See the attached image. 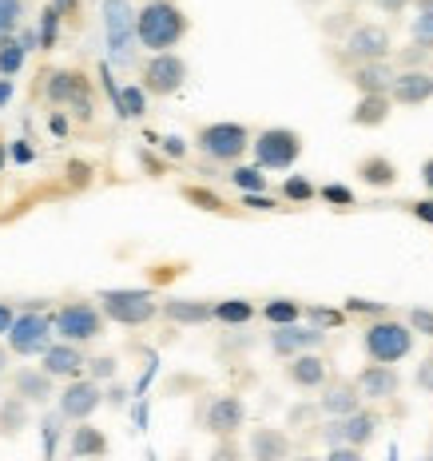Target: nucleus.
Returning a JSON list of instances; mask_svg holds the SVG:
<instances>
[{"label":"nucleus","mask_w":433,"mask_h":461,"mask_svg":"<svg viewBox=\"0 0 433 461\" xmlns=\"http://www.w3.org/2000/svg\"><path fill=\"white\" fill-rule=\"evenodd\" d=\"M187 32H191V16L183 13L176 0H151V5H140L136 36H140V48H148L151 56L176 52V48L187 41Z\"/></svg>","instance_id":"obj_1"},{"label":"nucleus","mask_w":433,"mask_h":461,"mask_svg":"<svg viewBox=\"0 0 433 461\" xmlns=\"http://www.w3.org/2000/svg\"><path fill=\"white\" fill-rule=\"evenodd\" d=\"M413 326L406 319H398V314H390V319H378V322H365L362 330V350L370 362H378V366H398V362H406L413 354Z\"/></svg>","instance_id":"obj_2"},{"label":"nucleus","mask_w":433,"mask_h":461,"mask_svg":"<svg viewBox=\"0 0 433 461\" xmlns=\"http://www.w3.org/2000/svg\"><path fill=\"white\" fill-rule=\"evenodd\" d=\"M255 143V131L239 120H215V123H203L195 128V151L207 156L211 163H243V156L251 151Z\"/></svg>","instance_id":"obj_3"},{"label":"nucleus","mask_w":433,"mask_h":461,"mask_svg":"<svg viewBox=\"0 0 433 461\" xmlns=\"http://www.w3.org/2000/svg\"><path fill=\"white\" fill-rule=\"evenodd\" d=\"M136 13L140 8L131 0H104L100 5V16H104V41H108V52H112V64L115 68H131L136 60Z\"/></svg>","instance_id":"obj_4"},{"label":"nucleus","mask_w":433,"mask_h":461,"mask_svg":"<svg viewBox=\"0 0 433 461\" xmlns=\"http://www.w3.org/2000/svg\"><path fill=\"white\" fill-rule=\"evenodd\" d=\"M52 322H56V339L60 342H76V346H88L104 334V311L88 299H72L64 306L52 311Z\"/></svg>","instance_id":"obj_5"},{"label":"nucleus","mask_w":433,"mask_h":461,"mask_svg":"<svg viewBox=\"0 0 433 461\" xmlns=\"http://www.w3.org/2000/svg\"><path fill=\"white\" fill-rule=\"evenodd\" d=\"M104 319L120 322V326H148L151 319H159V299L151 291H100L95 294Z\"/></svg>","instance_id":"obj_6"},{"label":"nucleus","mask_w":433,"mask_h":461,"mask_svg":"<svg viewBox=\"0 0 433 461\" xmlns=\"http://www.w3.org/2000/svg\"><path fill=\"white\" fill-rule=\"evenodd\" d=\"M251 156L263 171H291L302 156V136L294 128H263L251 143Z\"/></svg>","instance_id":"obj_7"},{"label":"nucleus","mask_w":433,"mask_h":461,"mask_svg":"<svg viewBox=\"0 0 433 461\" xmlns=\"http://www.w3.org/2000/svg\"><path fill=\"white\" fill-rule=\"evenodd\" d=\"M52 342H56V322H52V314H44V311L16 314L13 330H8V339H5V346L16 358H41Z\"/></svg>","instance_id":"obj_8"},{"label":"nucleus","mask_w":433,"mask_h":461,"mask_svg":"<svg viewBox=\"0 0 433 461\" xmlns=\"http://www.w3.org/2000/svg\"><path fill=\"white\" fill-rule=\"evenodd\" d=\"M187 60H183L179 52H159V56H148V64L140 68V84L148 95H159V100H167V95L183 92V84H187Z\"/></svg>","instance_id":"obj_9"},{"label":"nucleus","mask_w":433,"mask_h":461,"mask_svg":"<svg viewBox=\"0 0 433 461\" xmlns=\"http://www.w3.org/2000/svg\"><path fill=\"white\" fill-rule=\"evenodd\" d=\"M342 56L354 64H374V60H390L393 56V36L386 24H354L342 41Z\"/></svg>","instance_id":"obj_10"},{"label":"nucleus","mask_w":433,"mask_h":461,"mask_svg":"<svg viewBox=\"0 0 433 461\" xmlns=\"http://www.w3.org/2000/svg\"><path fill=\"white\" fill-rule=\"evenodd\" d=\"M104 402V390L95 378H76L64 382V390L56 393V410H60L64 421H88Z\"/></svg>","instance_id":"obj_11"},{"label":"nucleus","mask_w":433,"mask_h":461,"mask_svg":"<svg viewBox=\"0 0 433 461\" xmlns=\"http://www.w3.org/2000/svg\"><path fill=\"white\" fill-rule=\"evenodd\" d=\"M322 342H326V330H319V326H302V322H294V326H271V334H266V346H271V354H275V358H283V362L298 358V354L319 350Z\"/></svg>","instance_id":"obj_12"},{"label":"nucleus","mask_w":433,"mask_h":461,"mask_svg":"<svg viewBox=\"0 0 433 461\" xmlns=\"http://www.w3.org/2000/svg\"><path fill=\"white\" fill-rule=\"evenodd\" d=\"M203 421H207L211 438H235L247 421V402L239 393H219V398H211Z\"/></svg>","instance_id":"obj_13"},{"label":"nucleus","mask_w":433,"mask_h":461,"mask_svg":"<svg viewBox=\"0 0 433 461\" xmlns=\"http://www.w3.org/2000/svg\"><path fill=\"white\" fill-rule=\"evenodd\" d=\"M41 370L52 374L56 382H76L84 370H88V358H84V350L76 342H52L41 354Z\"/></svg>","instance_id":"obj_14"},{"label":"nucleus","mask_w":433,"mask_h":461,"mask_svg":"<svg viewBox=\"0 0 433 461\" xmlns=\"http://www.w3.org/2000/svg\"><path fill=\"white\" fill-rule=\"evenodd\" d=\"M319 410L326 418H350L362 410V390L354 378H330L322 386V398H319Z\"/></svg>","instance_id":"obj_15"},{"label":"nucleus","mask_w":433,"mask_h":461,"mask_svg":"<svg viewBox=\"0 0 433 461\" xmlns=\"http://www.w3.org/2000/svg\"><path fill=\"white\" fill-rule=\"evenodd\" d=\"M283 374L294 390H322L326 382H330V362H326L319 350H311V354H298V358L286 362Z\"/></svg>","instance_id":"obj_16"},{"label":"nucleus","mask_w":433,"mask_h":461,"mask_svg":"<svg viewBox=\"0 0 433 461\" xmlns=\"http://www.w3.org/2000/svg\"><path fill=\"white\" fill-rule=\"evenodd\" d=\"M354 382H358V390H362L365 402H390V398H398V390H401L398 366H378V362L362 366Z\"/></svg>","instance_id":"obj_17"},{"label":"nucleus","mask_w":433,"mask_h":461,"mask_svg":"<svg viewBox=\"0 0 433 461\" xmlns=\"http://www.w3.org/2000/svg\"><path fill=\"white\" fill-rule=\"evenodd\" d=\"M13 393L28 406H48L56 398V378L44 374L41 366H21L13 374Z\"/></svg>","instance_id":"obj_18"},{"label":"nucleus","mask_w":433,"mask_h":461,"mask_svg":"<svg viewBox=\"0 0 433 461\" xmlns=\"http://www.w3.org/2000/svg\"><path fill=\"white\" fill-rule=\"evenodd\" d=\"M390 100L401 104V108H421V104L433 100V72L426 68H410V72H398L390 88Z\"/></svg>","instance_id":"obj_19"},{"label":"nucleus","mask_w":433,"mask_h":461,"mask_svg":"<svg viewBox=\"0 0 433 461\" xmlns=\"http://www.w3.org/2000/svg\"><path fill=\"white\" fill-rule=\"evenodd\" d=\"M346 80L354 84L362 95H390L393 80H398V68H393L390 60H374V64H354L350 72H346Z\"/></svg>","instance_id":"obj_20"},{"label":"nucleus","mask_w":433,"mask_h":461,"mask_svg":"<svg viewBox=\"0 0 433 461\" xmlns=\"http://www.w3.org/2000/svg\"><path fill=\"white\" fill-rule=\"evenodd\" d=\"M354 176H358L365 187H374V191H390V187H398L401 171H398V163H393L390 156L370 151V156H362L358 163H354Z\"/></svg>","instance_id":"obj_21"},{"label":"nucleus","mask_w":433,"mask_h":461,"mask_svg":"<svg viewBox=\"0 0 433 461\" xmlns=\"http://www.w3.org/2000/svg\"><path fill=\"white\" fill-rule=\"evenodd\" d=\"M159 314L176 326H203L215 319V303H203V299H163Z\"/></svg>","instance_id":"obj_22"},{"label":"nucleus","mask_w":433,"mask_h":461,"mask_svg":"<svg viewBox=\"0 0 433 461\" xmlns=\"http://www.w3.org/2000/svg\"><path fill=\"white\" fill-rule=\"evenodd\" d=\"M251 457L255 461H291V438L275 426L251 429Z\"/></svg>","instance_id":"obj_23"},{"label":"nucleus","mask_w":433,"mask_h":461,"mask_svg":"<svg viewBox=\"0 0 433 461\" xmlns=\"http://www.w3.org/2000/svg\"><path fill=\"white\" fill-rule=\"evenodd\" d=\"M382 429V414L378 410H358V414L342 418V446H354V449H365Z\"/></svg>","instance_id":"obj_24"},{"label":"nucleus","mask_w":433,"mask_h":461,"mask_svg":"<svg viewBox=\"0 0 433 461\" xmlns=\"http://www.w3.org/2000/svg\"><path fill=\"white\" fill-rule=\"evenodd\" d=\"M68 454L88 461V457H104L108 454V434H104L100 426H92V421H76L72 438H68Z\"/></svg>","instance_id":"obj_25"},{"label":"nucleus","mask_w":433,"mask_h":461,"mask_svg":"<svg viewBox=\"0 0 433 461\" xmlns=\"http://www.w3.org/2000/svg\"><path fill=\"white\" fill-rule=\"evenodd\" d=\"M84 72H76V68H56L52 76H48V88H44V95H48V104L52 108H68V104L76 100V92L84 88Z\"/></svg>","instance_id":"obj_26"},{"label":"nucleus","mask_w":433,"mask_h":461,"mask_svg":"<svg viewBox=\"0 0 433 461\" xmlns=\"http://www.w3.org/2000/svg\"><path fill=\"white\" fill-rule=\"evenodd\" d=\"M390 112H393L390 95H358V104H354V112H350V123L354 128H382V123L390 120Z\"/></svg>","instance_id":"obj_27"},{"label":"nucleus","mask_w":433,"mask_h":461,"mask_svg":"<svg viewBox=\"0 0 433 461\" xmlns=\"http://www.w3.org/2000/svg\"><path fill=\"white\" fill-rule=\"evenodd\" d=\"M115 115L120 120H143L148 115V92H143V84H123L120 95H115Z\"/></svg>","instance_id":"obj_28"},{"label":"nucleus","mask_w":433,"mask_h":461,"mask_svg":"<svg viewBox=\"0 0 433 461\" xmlns=\"http://www.w3.org/2000/svg\"><path fill=\"white\" fill-rule=\"evenodd\" d=\"M258 314H263L271 326H294V322L306 319V306L294 303V299H271V303H263Z\"/></svg>","instance_id":"obj_29"},{"label":"nucleus","mask_w":433,"mask_h":461,"mask_svg":"<svg viewBox=\"0 0 433 461\" xmlns=\"http://www.w3.org/2000/svg\"><path fill=\"white\" fill-rule=\"evenodd\" d=\"M227 179L243 191V195H266V176H263V167H255V163H235Z\"/></svg>","instance_id":"obj_30"},{"label":"nucleus","mask_w":433,"mask_h":461,"mask_svg":"<svg viewBox=\"0 0 433 461\" xmlns=\"http://www.w3.org/2000/svg\"><path fill=\"white\" fill-rule=\"evenodd\" d=\"M258 314V306L251 299H223V303H215V322H223V326H243V322H251Z\"/></svg>","instance_id":"obj_31"},{"label":"nucleus","mask_w":433,"mask_h":461,"mask_svg":"<svg viewBox=\"0 0 433 461\" xmlns=\"http://www.w3.org/2000/svg\"><path fill=\"white\" fill-rule=\"evenodd\" d=\"M24 426H28V402H21L13 393V398H5V406H0V438L21 434Z\"/></svg>","instance_id":"obj_32"},{"label":"nucleus","mask_w":433,"mask_h":461,"mask_svg":"<svg viewBox=\"0 0 433 461\" xmlns=\"http://www.w3.org/2000/svg\"><path fill=\"white\" fill-rule=\"evenodd\" d=\"M24 56H28V48L21 44V36L0 41V76H5V80H13V76L24 68Z\"/></svg>","instance_id":"obj_33"},{"label":"nucleus","mask_w":433,"mask_h":461,"mask_svg":"<svg viewBox=\"0 0 433 461\" xmlns=\"http://www.w3.org/2000/svg\"><path fill=\"white\" fill-rule=\"evenodd\" d=\"M24 0H0V41L16 36L24 28Z\"/></svg>","instance_id":"obj_34"},{"label":"nucleus","mask_w":433,"mask_h":461,"mask_svg":"<svg viewBox=\"0 0 433 461\" xmlns=\"http://www.w3.org/2000/svg\"><path fill=\"white\" fill-rule=\"evenodd\" d=\"M410 44L433 52V8H418V16L410 21Z\"/></svg>","instance_id":"obj_35"},{"label":"nucleus","mask_w":433,"mask_h":461,"mask_svg":"<svg viewBox=\"0 0 433 461\" xmlns=\"http://www.w3.org/2000/svg\"><path fill=\"white\" fill-rule=\"evenodd\" d=\"M187 203H195V207H203V211H215V215H223L227 211V203L215 195V191H207V187H195V184H183V191H179Z\"/></svg>","instance_id":"obj_36"},{"label":"nucleus","mask_w":433,"mask_h":461,"mask_svg":"<svg viewBox=\"0 0 433 461\" xmlns=\"http://www.w3.org/2000/svg\"><path fill=\"white\" fill-rule=\"evenodd\" d=\"M283 199H291V203H311V199H319V187H314L306 176H286Z\"/></svg>","instance_id":"obj_37"},{"label":"nucleus","mask_w":433,"mask_h":461,"mask_svg":"<svg viewBox=\"0 0 433 461\" xmlns=\"http://www.w3.org/2000/svg\"><path fill=\"white\" fill-rule=\"evenodd\" d=\"M346 314H358V319H370V322H378V319H390V306L386 303H370V299H346Z\"/></svg>","instance_id":"obj_38"},{"label":"nucleus","mask_w":433,"mask_h":461,"mask_svg":"<svg viewBox=\"0 0 433 461\" xmlns=\"http://www.w3.org/2000/svg\"><path fill=\"white\" fill-rule=\"evenodd\" d=\"M56 28H60V8L48 5L44 16H41V48L48 52V48H56Z\"/></svg>","instance_id":"obj_39"},{"label":"nucleus","mask_w":433,"mask_h":461,"mask_svg":"<svg viewBox=\"0 0 433 461\" xmlns=\"http://www.w3.org/2000/svg\"><path fill=\"white\" fill-rule=\"evenodd\" d=\"M306 319H311V326H319V330H326V326H342V322H346V311H326V306H306Z\"/></svg>","instance_id":"obj_40"},{"label":"nucleus","mask_w":433,"mask_h":461,"mask_svg":"<svg viewBox=\"0 0 433 461\" xmlns=\"http://www.w3.org/2000/svg\"><path fill=\"white\" fill-rule=\"evenodd\" d=\"M319 195H322V203H330V207H354V191L342 184H326V187H319Z\"/></svg>","instance_id":"obj_41"},{"label":"nucleus","mask_w":433,"mask_h":461,"mask_svg":"<svg viewBox=\"0 0 433 461\" xmlns=\"http://www.w3.org/2000/svg\"><path fill=\"white\" fill-rule=\"evenodd\" d=\"M406 322L413 326V334H426V339H433V311H429V306H413V311L406 314Z\"/></svg>","instance_id":"obj_42"},{"label":"nucleus","mask_w":433,"mask_h":461,"mask_svg":"<svg viewBox=\"0 0 433 461\" xmlns=\"http://www.w3.org/2000/svg\"><path fill=\"white\" fill-rule=\"evenodd\" d=\"M413 386H418L421 393H433V350L418 362V370H413Z\"/></svg>","instance_id":"obj_43"},{"label":"nucleus","mask_w":433,"mask_h":461,"mask_svg":"<svg viewBox=\"0 0 433 461\" xmlns=\"http://www.w3.org/2000/svg\"><path fill=\"white\" fill-rule=\"evenodd\" d=\"M211 461H243V449H239L235 438H219L215 449H211Z\"/></svg>","instance_id":"obj_44"},{"label":"nucleus","mask_w":433,"mask_h":461,"mask_svg":"<svg viewBox=\"0 0 433 461\" xmlns=\"http://www.w3.org/2000/svg\"><path fill=\"white\" fill-rule=\"evenodd\" d=\"M433 52H426V48H418V44H410L406 52H398V60H401V72H410V68H421V64L429 60Z\"/></svg>","instance_id":"obj_45"},{"label":"nucleus","mask_w":433,"mask_h":461,"mask_svg":"<svg viewBox=\"0 0 433 461\" xmlns=\"http://www.w3.org/2000/svg\"><path fill=\"white\" fill-rule=\"evenodd\" d=\"M322 461H365V454H362V449H354V446H334Z\"/></svg>","instance_id":"obj_46"},{"label":"nucleus","mask_w":433,"mask_h":461,"mask_svg":"<svg viewBox=\"0 0 433 461\" xmlns=\"http://www.w3.org/2000/svg\"><path fill=\"white\" fill-rule=\"evenodd\" d=\"M88 374H92L95 382H100V378H112V374H115V358H92V362H88Z\"/></svg>","instance_id":"obj_47"},{"label":"nucleus","mask_w":433,"mask_h":461,"mask_svg":"<svg viewBox=\"0 0 433 461\" xmlns=\"http://www.w3.org/2000/svg\"><path fill=\"white\" fill-rule=\"evenodd\" d=\"M159 151L163 156H171V159H183L187 156V143H183L179 136H167V140H159Z\"/></svg>","instance_id":"obj_48"},{"label":"nucleus","mask_w":433,"mask_h":461,"mask_svg":"<svg viewBox=\"0 0 433 461\" xmlns=\"http://www.w3.org/2000/svg\"><path fill=\"white\" fill-rule=\"evenodd\" d=\"M410 215L421 219V223H433V195H429V199H413V203H410Z\"/></svg>","instance_id":"obj_49"},{"label":"nucleus","mask_w":433,"mask_h":461,"mask_svg":"<svg viewBox=\"0 0 433 461\" xmlns=\"http://www.w3.org/2000/svg\"><path fill=\"white\" fill-rule=\"evenodd\" d=\"M374 5H378L386 16H401L410 5H418V0H374Z\"/></svg>","instance_id":"obj_50"},{"label":"nucleus","mask_w":433,"mask_h":461,"mask_svg":"<svg viewBox=\"0 0 433 461\" xmlns=\"http://www.w3.org/2000/svg\"><path fill=\"white\" fill-rule=\"evenodd\" d=\"M13 322H16V306L13 303H0V339H8Z\"/></svg>","instance_id":"obj_51"},{"label":"nucleus","mask_w":433,"mask_h":461,"mask_svg":"<svg viewBox=\"0 0 433 461\" xmlns=\"http://www.w3.org/2000/svg\"><path fill=\"white\" fill-rule=\"evenodd\" d=\"M243 203H247V207H255V211H275V207H278L271 195H243Z\"/></svg>","instance_id":"obj_52"},{"label":"nucleus","mask_w":433,"mask_h":461,"mask_svg":"<svg viewBox=\"0 0 433 461\" xmlns=\"http://www.w3.org/2000/svg\"><path fill=\"white\" fill-rule=\"evenodd\" d=\"M418 176H421V187H426L429 195H433V156L421 159V171H418Z\"/></svg>","instance_id":"obj_53"},{"label":"nucleus","mask_w":433,"mask_h":461,"mask_svg":"<svg viewBox=\"0 0 433 461\" xmlns=\"http://www.w3.org/2000/svg\"><path fill=\"white\" fill-rule=\"evenodd\" d=\"M13 92H16V84H13V80H5V76H0V112L8 108V100H13Z\"/></svg>","instance_id":"obj_54"},{"label":"nucleus","mask_w":433,"mask_h":461,"mask_svg":"<svg viewBox=\"0 0 433 461\" xmlns=\"http://www.w3.org/2000/svg\"><path fill=\"white\" fill-rule=\"evenodd\" d=\"M13 358H16V354L8 350V346H0V374H8V366H13Z\"/></svg>","instance_id":"obj_55"},{"label":"nucleus","mask_w":433,"mask_h":461,"mask_svg":"<svg viewBox=\"0 0 433 461\" xmlns=\"http://www.w3.org/2000/svg\"><path fill=\"white\" fill-rule=\"evenodd\" d=\"M52 131H56V136H64V131H68V120H64V115H56V120H52Z\"/></svg>","instance_id":"obj_56"},{"label":"nucleus","mask_w":433,"mask_h":461,"mask_svg":"<svg viewBox=\"0 0 433 461\" xmlns=\"http://www.w3.org/2000/svg\"><path fill=\"white\" fill-rule=\"evenodd\" d=\"M8 156H13V151H8V140L0 136V171H5V163H8Z\"/></svg>","instance_id":"obj_57"},{"label":"nucleus","mask_w":433,"mask_h":461,"mask_svg":"<svg viewBox=\"0 0 433 461\" xmlns=\"http://www.w3.org/2000/svg\"><path fill=\"white\" fill-rule=\"evenodd\" d=\"M13 156L16 159H32V148H24V143H21V148H13Z\"/></svg>","instance_id":"obj_58"},{"label":"nucleus","mask_w":433,"mask_h":461,"mask_svg":"<svg viewBox=\"0 0 433 461\" xmlns=\"http://www.w3.org/2000/svg\"><path fill=\"white\" fill-rule=\"evenodd\" d=\"M291 461H322V457H311V454H302V457H291Z\"/></svg>","instance_id":"obj_59"},{"label":"nucleus","mask_w":433,"mask_h":461,"mask_svg":"<svg viewBox=\"0 0 433 461\" xmlns=\"http://www.w3.org/2000/svg\"><path fill=\"white\" fill-rule=\"evenodd\" d=\"M350 5H374V0H350Z\"/></svg>","instance_id":"obj_60"},{"label":"nucleus","mask_w":433,"mask_h":461,"mask_svg":"<svg viewBox=\"0 0 433 461\" xmlns=\"http://www.w3.org/2000/svg\"><path fill=\"white\" fill-rule=\"evenodd\" d=\"M143 5H151V0H143Z\"/></svg>","instance_id":"obj_61"}]
</instances>
